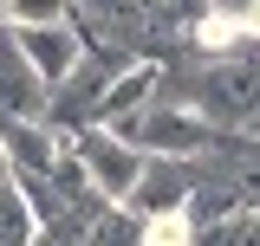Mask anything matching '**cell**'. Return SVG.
I'll use <instances>...</instances> for the list:
<instances>
[{
	"label": "cell",
	"instance_id": "5b68a950",
	"mask_svg": "<svg viewBox=\"0 0 260 246\" xmlns=\"http://www.w3.org/2000/svg\"><path fill=\"white\" fill-rule=\"evenodd\" d=\"M13 39H20V59L32 65V78L46 85V97L59 91L65 78L78 71V59H85V46H78L72 20H65V26H32V32H13Z\"/></svg>",
	"mask_w": 260,
	"mask_h": 246
},
{
	"label": "cell",
	"instance_id": "7a4b0ae2",
	"mask_svg": "<svg viewBox=\"0 0 260 246\" xmlns=\"http://www.w3.org/2000/svg\"><path fill=\"white\" fill-rule=\"evenodd\" d=\"M65 155V136L52 123H13L0 117V162H7V182H26V175H52Z\"/></svg>",
	"mask_w": 260,
	"mask_h": 246
},
{
	"label": "cell",
	"instance_id": "3957f363",
	"mask_svg": "<svg viewBox=\"0 0 260 246\" xmlns=\"http://www.w3.org/2000/svg\"><path fill=\"white\" fill-rule=\"evenodd\" d=\"M189 188H195V162H156V155H143V175H137V188L124 194V208H130L137 220L182 214Z\"/></svg>",
	"mask_w": 260,
	"mask_h": 246
},
{
	"label": "cell",
	"instance_id": "7c38bea8",
	"mask_svg": "<svg viewBox=\"0 0 260 246\" xmlns=\"http://www.w3.org/2000/svg\"><path fill=\"white\" fill-rule=\"evenodd\" d=\"M0 182H7V162H0Z\"/></svg>",
	"mask_w": 260,
	"mask_h": 246
},
{
	"label": "cell",
	"instance_id": "277c9868",
	"mask_svg": "<svg viewBox=\"0 0 260 246\" xmlns=\"http://www.w3.org/2000/svg\"><path fill=\"white\" fill-rule=\"evenodd\" d=\"M46 85L32 78V65L20 59V39H13V26L0 20V117L13 123H46Z\"/></svg>",
	"mask_w": 260,
	"mask_h": 246
},
{
	"label": "cell",
	"instance_id": "ba28073f",
	"mask_svg": "<svg viewBox=\"0 0 260 246\" xmlns=\"http://www.w3.org/2000/svg\"><path fill=\"white\" fill-rule=\"evenodd\" d=\"M78 246H143V220L130 214V208H104V214L85 227Z\"/></svg>",
	"mask_w": 260,
	"mask_h": 246
},
{
	"label": "cell",
	"instance_id": "4fadbf2b",
	"mask_svg": "<svg viewBox=\"0 0 260 246\" xmlns=\"http://www.w3.org/2000/svg\"><path fill=\"white\" fill-rule=\"evenodd\" d=\"M189 7H208V0H189Z\"/></svg>",
	"mask_w": 260,
	"mask_h": 246
},
{
	"label": "cell",
	"instance_id": "8992f818",
	"mask_svg": "<svg viewBox=\"0 0 260 246\" xmlns=\"http://www.w3.org/2000/svg\"><path fill=\"white\" fill-rule=\"evenodd\" d=\"M156 71H162L156 59H137L130 71H117V78L104 85V104H98V130H111V123L137 117V110L150 104V91H156Z\"/></svg>",
	"mask_w": 260,
	"mask_h": 246
},
{
	"label": "cell",
	"instance_id": "6da1fadb",
	"mask_svg": "<svg viewBox=\"0 0 260 246\" xmlns=\"http://www.w3.org/2000/svg\"><path fill=\"white\" fill-rule=\"evenodd\" d=\"M65 149H72V162L85 169L91 194H104L111 208H117L130 188H137V175H143V155L130 149V143H117L111 130H78V136H72Z\"/></svg>",
	"mask_w": 260,
	"mask_h": 246
},
{
	"label": "cell",
	"instance_id": "52a82bcc",
	"mask_svg": "<svg viewBox=\"0 0 260 246\" xmlns=\"http://www.w3.org/2000/svg\"><path fill=\"white\" fill-rule=\"evenodd\" d=\"M0 20L13 32H32V26H65L72 20V0H0Z\"/></svg>",
	"mask_w": 260,
	"mask_h": 246
},
{
	"label": "cell",
	"instance_id": "9c48e42d",
	"mask_svg": "<svg viewBox=\"0 0 260 246\" xmlns=\"http://www.w3.org/2000/svg\"><path fill=\"white\" fill-rule=\"evenodd\" d=\"M32 214H26V201H20V188L13 182H0V246H32Z\"/></svg>",
	"mask_w": 260,
	"mask_h": 246
},
{
	"label": "cell",
	"instance_id": "30bf717a",
	"mask_svg": "<svg viewBox=\"0 0 260 246\" xmlns=\"http://www.w3.org/2000/svg\"><path fill=\"white\" fill-rule=\"evenodd\" d=\"M143 246H195L189 214H156V220H143Z\"/></svg>",
	"mask_w": 260,
	"mask_h": 246
},
{
	"label": "cell",
	"instance_id": "8fae6325",
	"mask_svg": "<svg viewBox=\"0 0 260 246\" xmlns=\"http://www.w3.org/2000/svg\"><path fill=\"white\" fill-rule=\"evenodd\" d=\"M247 7H260V0H208V13H228V20H241Z\"/></svg>",
	"mask_w": 260,
	"mask_h": 246
}]
</instances>
